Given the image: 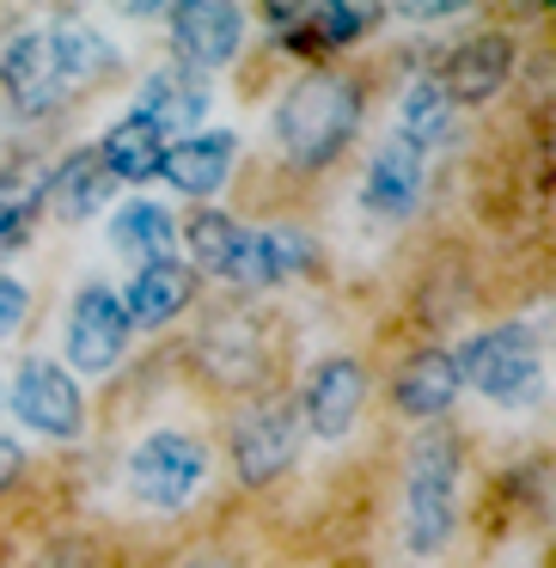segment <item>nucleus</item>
<instances>
[{"instance_id":"obj_1","label":"nucleus","mask_w":556,"mask_h":568,"mask_svg":"<svg viewBox=\"0 0 556 568\" xmlns=\"http://www.w3.org/2000/svg\"><path fill=\"white\" fill-rule=\"evenodd\" d=\"M355 123H361V92H355V80H343V74H306V80L287 87L282 104H275V141H282V153L300 172L331 165L336 153L348 148Z\"/></svg>"},{"instance_id":"obj_2","label":"nucleus","mask_w":556,"mask_h":568,"mask_svg":"<svg viewBox=\"0 0 556 568\" xmlns=\"http://www.w3.org/2000/svg\"><path fill=\"white\" fill-rule=\"evenodd\" d=\"M190 257L202 263L209 275H226V282H245V287H263V282H282V275H294L300 263L312 257L306 239L300 233H282V226H270V233H251V226H239L233 214H190Z\"/></svg>"},{"instance_id":"obj_3","label":"nucleus","mask_w":556,"mask_h":568,"mask_svg":"<svg viewBox=\"0 0 556 568\" xmlns=\"http://www.w3.org/2000/svg\"><path fill=\"white\" fill-rule=\"evenodd\" d=\"M458 519V440L453 434H422L410 446L404 470V544L410 556H434L453 538Z\"/></svg>"},{"instance_id":"obj_4","label":"nucleus","mask_w":556,"mask_h":568,"mask_svg":"<svg viewBox=\"0 0 556 568\" xmlns=\"http://www.w3.org/2000/svg\"><path fill=\"white\" fill-rule=\"evenodd\" d=\"M458 385H477L495 404H526L532 379H538V336L526 324H495V331L471 336L465 355H453Z\"/></svg>"},{"instance_id":"obj_5","label":"nucleus","mask_w":556,"mask_h":568,"mask_svg":"<svg viewBox=\"0 0 556 568\" xmlns=\"http://www.w3.org/2000/svg\"><path fill=\"white\" fill-rule=\"evenodd\" d=\"M202 477H209V453L190 434H148L129 453V483L148 507H184L202 489Z\"/></svg>"},{"instance_id":"obj_6","label":"nucleus","mask_w":556,"mask_h":568,"mask_svg":"<svg viewBox=\"0 0 556 568\" xmlns=\"http://www.w3.org/2000/svg\"><path fill=\"white\" fill-rule=\"evenodd\" d=\"M129 348V318H123V300L111 294L104 282L80 287L74 312H68V361L80 373H111Z\"/></svg>"},{"instance_id":"obj_7","label":"nucleus","mask_w":556,"mask_h":568,"mask_svg":"<svg viewBox=\"0 0 556 568\" xmlns=\"http://www.w3.org/2000/svg\"><path fill=\"white\" fill-rule=\"evenodd\" d=\"M13 409H19L26 428L50 434V440H68V434H80V422H87L80 385L62 361H26L19 379H13Z\"/></svg>"},{"instance_id":"obj_8","label":"nucleus","mask_w":556,"mask_h":568,"mask_svg":"<svg viewBox=\"0 0 556 568\" xmlns=\"http://www.w3.org/2000/svg\"><path fill=\"white\" fill-rule=\"evenodd\" d=\"M300 446V409L294 404H257L233 422V470L245 483H270L275 470L294 465Z\"/></svg>"},{"instance_id":"obj_9","label":"nucleus","mask_w":556,"mask_h":568,"mask_svg":"<svg viewBox=\"0 0 556 568\" xmlns=\"http://www.w3.org/2000/svg\"><path fill=\"white\" fill-rule=\"evenodd\" d=\"M0 87H7V99L26 116H43V111L62 104L68 80H62V68H55L50 31H26V38H13L0 50Z\"/></svg>"},{"instance_id":"obj_10","label":"nucleus","mask_w":556,"mask_h":568,"mask_svg":"<svg viewBox=\"0 0 556 568\" xmlns=\"http://www.w3.org/2000/svg\"><path fill=\"white\" fill-rule=\"evenodd\" d=\"M361 397H367L361 367H355L348 355H331V361H324V367L306 379L300 416H306L312 434H324V440H343V434L355 428V416H361Z\"/></svg>"},{"instance_id":"obj_11","label":"nucleus","mask_w":556,"mask_h":568,"mask_svg":"<svg viewBox=\"0 0 556 568\" xmlns=\"http://www.w3.org/2000/svg\"><path fill=\"white\" fill-rule=\"evenodd\" d=\"M172 38H178V50H184L190 74H202V68L233 62L239 38H245V13H239V7H226V0L172 7Z\"/></svg>"},{"instance_id":"obj_12","label":"nucleus","mask_w":556,"mask_h":568,"mask_svg":"<svg viewBox=\"0 0 556 568\" xmlns=\"http://www.w3.org/2000/svg\"><path fill=\"white\" fill-rule=\"evenodd\" d=\"M422 184H428V153H416L410 141H397V135H392L380 153H373L361 202H367V209L380 214V221H404V214L422 202Z\"/></svg>"},{"instance_id":"obj_13","label":"nucleus","mask_w":556,"mask_h":568,"mask_svg":"<svg viewBox=\"0 0 556 568\" xmlns=\"http://www.w3.org/2000/svg\"><path fill=\"white\" fill-rule=\"evenodd\" d=\"M135 116L153 123L160 135L165 129H196L209 116V80L190 74V68H153L135 92Z\"/></svg>"},{"instance_id":"obj_14","label":"nucleus","mask_w":556,"mask_h":568,"mask_svg":"<svg viewBox=\"0 0 556 568\" xmlns=\"http://www.w3.org/2000/svg\"><path fill=\"white\" fill-rule=\"evenodd\" d=\"M507 68H514V43H507L502 31H483V38H471L465 50L446 62L441 87L453 92V104H483V99L502 92Z\"/></svg>"},{"instance_id":"obj_15","label":"nucleus","mask_w":556,"mask_h":568,"mask_svg":"<svg viewBox=\"0 0 556 568\" xmlns=\"http://www.w3.org/2000/svg\"><path fill=\"white\" fill-rule=\"evenodd\" d=\"M233 153H239L233 135H190V141H178V148H165L160 178H165V184H178L184 196H209V190L226 184Z\"/></svg>"},{"instance_id":"obj_16","label":"nucleus","mask_w":556,"mask_h":568,"mask_svg":"<svg viewBox=\"0 0 556 568\" xmlns=\"http://www.w3.org/2000/svg\"><path fill=\"white\" fill-rule=\"evenodd\" d=\"M184 300H190V270L184 263H172V257L141 263L135 282H129V294H123V318L129 324H165V318L184 312Z\"/></svg>"},{"instance_id":"obj_17","label":"nucleus","mask_w":556,"mask_h":568,"mask_svg":"<svg viewBox=\"0 0 556 568\" xmlns=\"http://www.w3.org/2000/svg\"><path fill=\"white\" fill-rule=\"evenodd\" d=\"M453 397H458V367H453V355H441V348L416 355L404 373H397V409L416 416V422L453 409Z\"/></svg>"},{"instance_id":"obj_18","label":"nucleus","mask_w":556,"mask_h":568,"mask_svg":"<svg viewBox=\"0 0 556 568\" xmlns=\"http://www.w3.org/2000/svg\"><path fill=\"white\" fill-rule=\"evenodd\" d=\"M111 190H117V178L104 172V160L87 148V153H74L68 165H55V178H50L43 196H55L62 221H87V214H99L104 202H111Z\"/></svg>"},{"instance_id":"obj_19","label":"nucleus","mask_w":556,"mask_h":568,"mask_svg":"<svg viewBox=\"0 0 556 568\" xmlns=\"http://www.w3.org/2000/svg\"><path fill=\"white\" fill-rule=\"evenodd\" d=\"M50 50H55V68H62L68 87H87V80H111L117 68V50L104 31L80 26V19H62V26L50 31Z\"/></svg>"},{"instance_id":"obj_20","label":"nucleus","mask_w":556,"mask_h":568,"mask_svg":"<svg viewBox=\"0 0 556 568\" xmlns=\"http://www.w3.org/2000/svg\"><path fill=\"white\" fill-rule=\"evenodd\" d=\"M453 92L441 87V80H416V87L404 92V104H397V116H404V123H397V141H410V148L416 153H428L434 141H446L453 135Z\"/></svg>"},{"instance_id":"obj_21","label":"nucleus","mask_w":556,"mask_h":568,"mask_svg":"<svg viewBox=\"0 0 556 568\" xmlns=\"http://www.w3.org/2000/svg\"><path fill=\"white\" fill-rule=\"evenodd\" d=\"M99 160H104V172L111 178H160V160H165V135L153 123H141V116H123V123L104 135V148H99Z\"/></svg>"},{"instance_id":"obj_22","label":"nucleus","mask_w":556,"mask_h":568,"mask_svg":"<svg viewBox=\"0 0 556 568\" xmlns=\"http://www.w3.org/2000/svg\"><path fill=\"white\" fill-rule=\"evenodd\" d=\"M43 190H50V178L31 172V165H13V172L0 178V257L31 239V226L43 214Z\"/></svg>"},{"instance_id":"obj_23","label":"nucleus","mask_w":556,"mask_h":568,"mask_svg":"<svg viewBox=\"0 0 556 568\" xmlns=\"http://www.w3.org/2000/svg\"><path fill=\"white\" fill-rule=\"evenodd\" d=\"M172 239H178V226H172V214H165L160 202H129V209L111 221V245L123 251V257H135V263L172 257Z\"/></svg>"},{"instance_id":"obj_24","label":"nucleus","mask_w":556,"mask_h":568,"mask_svg":"<svg viewBox=\"0 0 556 568\" xmlns=\"http://www.w3.org/2000/svg\"><path fill=\"white\" fill-rule=\"evenodd\" d=\"M367 26H373V7H312L306 38H319V43H355Z\"/></svg>"},{"instance_id":"obj_25","label":"nucleus","mask_w":556,"mask_h":568,"mask_svg":"<svg viewBox=\"0 0 556 568\" xmlns=\"http://www.w3.org/2000/svg\"><path fill=\"white\" fill-rule=\"evenodd\" d=\"M26 312H31L26 282H13V275H0V336H13L19 324H26Z\"/></svg>"},{"instance_id":"obj_26","label":"nucleus","mask_w":556,"mask_h":568,"mask_svg":"<svg viewBox=\"0 0 556 568\" xmlns=\"http://www.w3.org/2000/svg\"><path fill=\"white\" fill-rule=\"evenodd\" d=\"M19 465H26L19 440H7V434H0V483H13V477H19Z\"/></svg>"},{"instance_id":"obj_27","label":"nucleus","mask_w":556,"mask_h":568,"mask_svg":"<svg viewBox=\"0 0 556 568\" xmlns=\"http://www.w3.org/2000/svg\"><path fill=\"white\" fill-rule=\"evenodd\" d=\"M458 7H404V19H422V26H434V19H453Z\"/></svg>"},{"instance_id":"obj_28","label":"nucleus","mask_w":556,"mask_h":568,"mask_svg":"<svg viewBox=\"0 0 556 568\" xmlns=\"http://www.w3.org/2000/svg\"><path fill=\"white\" fill-rule=\"evenodd\" d=\"M209 568H214V562H209Z\"/></svg>"}]
</instances>
